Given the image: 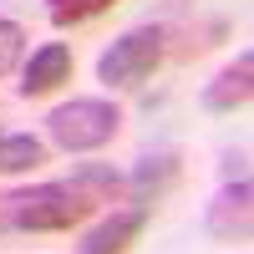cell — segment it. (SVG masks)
I'll return each instance as SVG.
<instances>
[{
    "mask_svg": "<svg viewBox=\"0 0 254 254\" xmlns=\"http://www.w3.org/2000/svg\"><path fill=\"white\" fill-rule=\"evenodd\" d=\"M117 127H122V112L107 97H71L46 117V132L61 153H92V147L117 137Z\"/></svg>",
    "mask_w": 254,
    "mask_h": 254,
    "instance_id": "obj_2",
    "label": "cell"
},
{
    "mask_svg": "<svg viewBox=\"0 0 254 254\" xmlns=\"http://www.w3.org/2000/svg\"><path fill=\"white\" fill-rule=\"evenodd\" d=\"M97 203L102 198H92L76 178L36 183V188H15L10 198H0V224L26 229V234H61V229H76L81 219H92Z\"/></svg>",
    "mask_w": 254,
    "mask_h": 254,
    "instance_id": "obj_1",
    "label": "cell"
},
{
    "mask_svg": "<svg viewBox=\"0 0 254 254\" xmlns=\"http://www.w3.org/2000/svg\"><path fill=\"white\" fill-rule=\"evenodd\" d=\"M46 163V142L31 132H10L0 137V173H31V168Z\"/></svg>",
    "mask_w": 254,
    "mask_h": 254,
    "instance_id": "obj_9",
    "label": "cell"
},
{
    "mask_svg": "<svg viewBox=\"0 0 254 254\" xmlns=\"http://www.w3.org/2000/svg\"><path fill=\"white\" fill-rule=\"evenodd\" d=\"M249 97H254V56L239 51L234 66H224V71L203 87V107H208V112H234V107H244Z\"/></svg>",
    "mask_w": 254,
    "mask_h": 254,
    "instance_id": "obj_7",
    "label": "cell"
},
{
    "mask_svg": "<svg viewBox=\"0 0 254 254\" xmlns=\"http://www.w3.org/2000/svg\"><path fill=\"white\" fill-rule=\"evenodd\" d=\"M112 0H46V10L56 26H81V20H92L97 10H107Z\"/></svg>",
    "mask_w": 254,
    "mask_h": 254,
    "instance_id": "obj_11",
    "label": "cell"
},
{
    "mask_svg": "<svg viewBox=\"0 0 254 254\" xmlns=\"http://www.w3.org/2000/svg\"><path fill=\"white\" fill-rule=\"evenodd\" d=\"M173 178H178V153H158V158H142V163L132 168L127 188H132V198H137V203H153Z\"/></svg>",
    "mask_w": 254,
    "mask_h": 254,
    "instance_id": "obj_8",
    "label": "cell"
},
{
    "mask_svg": "<svg viewBox=\"0 0 254 254\" xmlns=\"http://www.w3.org/2000/svg\"><path fill=\"white\" fill-rule=\"evenodd\" d=\"M254 229V188L249 178H224V188L208 203V234L224 244H244Z\"/></svg>",
    "mask_w": 254,
    "mask_h": 254,
    "instance_id": "obj_4",
    "label": "cell"
},
{
    "mask_svg": "<svg viewBox=\"0 0 254 254\" xmlns=\"http://www.w3.org/2000/svg\"><path fill=\"white\" fill-rule=\"evenodd\" d=\"M76 183L87 188L92 198H102V203H107V198H117V193H122V178L112 173L107 163H81V168H76Z\"/></svg>",
    "mask_w": 254,
    "mask_h": 254,
    "instance_id": "obj_10",
    "label": "cell"
},
{
    "mask_svg": "<svg viewBox=\"0 0 254 254\" xmlns=\"http://www.w3.org/2000/svg\"><path fill=\"white\" fill-rule=\"evenodd\" d=\"M20 51H26V31H20L15 20H0V76H5V71H15Z\"/></svg>",
    "mask_w": 254,
    "mask_h": 254,
    "instance_id": "obj_12",
    "label": "cell"
},
{
    "mask_svg": "<svg viewBox=\"0 0 254 254\" xmlns=\"http://www.w3.org/2000/svg\"><path fill=\"white\" fill-rule=\"evenodd\" d=\"M224 178H249V173H244V153H229V158H224Z\"/></svg>",
    "mask_w": 254,
    "mask_h": 254,
    "instance_id": "obj_13",
    "label": "cell"
},
{
    "mask_svg": "<svg viewBox=\"0 0 254 254\" xmlns=\"http://www.w3.org/2000/svg\"><path fill=\"white\" fill-rule=\"evenodd\" d=\"M147 214H153V203H132V208H117V214H107L97 229H87V234H81V254H122L127 244L142 234Z\"/></svg>",
    "mask_w": 254,
    "mask_h": 254,
    "instance_id": "obj_5",
    "label": "cell"
},
{
    "mask_svg": "<svg viewBox=\"0 0 254 254\" xmlns=\"http://www.w3.org/2000/svg\"><path fill=\"white\" fill-rule=\"evenodd\" d=\"M61 81H71V51L61 41H46L41 51H31V61L20 66V97H46Z\"/></svg>",
    "mask_w": 254,
    "mask_h": 254,
    "instance_id": "obj_6",
    "label": "cell"
},
{
    "mask_svg": "<svg viewBox=\"0 0 254 254\" xmlns=\"http://www.w3.org/2000/svg\"><path fill=\"white\" fill-rule=\"evenodd\" d=\"M163 41H168L163 26H137V31L117 36L112 46L102 51L97 76L107 81V87H137V81H142V76H153V66L163 61Z\"/></svg>",
    "mask_w": 254,
    "mask_h": 254,
    "instance_id": "obj_3",
    "label": "cell"
}]
</instances>
